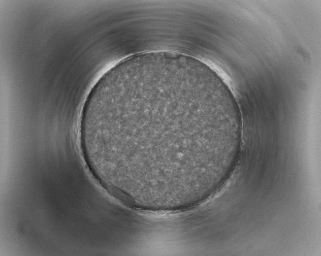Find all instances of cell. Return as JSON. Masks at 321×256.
I'll use <instances>...</instances> for the list:
<instances>
[{"mask_svg": "<svg viewBox=\"0 0 321 256\" xmlns=\"http://www.w3.org/2000/svg\"><path fill=\"white\" fill-rule=\"evenodd\" d=\"M203 111L184 100L164 97L114 111L113 130L130 167L162 174L176 173L192 165L205 151L203 145L192 142L186 125L202 117Z\"/></svg>", "mask_w": 321, "mask_h": 256, "instance_id": "cell-1", "label": "cell"}]
</instances>
